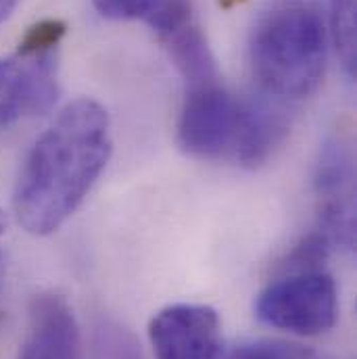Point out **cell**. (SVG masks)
Instances as JSON below:
<instances>
[{
	"label": "cell",
	"mask_w": 357,
	"mask_h": 359,
	"mask_svg": "<svg viewBox=\"0 0 357 359\" xmlns=\"http://www.w3.org/2000/svg\"><path fill=\"white\" fill-rule=\"evenodd\" d=\"M113 151L107 109L69 102L29 147L13 188V213L34 236L57 232L88 196Z\"/></svg>",
	"instance_id": "1"
},
{
	"label": "cell",
	"mask_w": 357,
	"mask_h": 359,
	"mask_svg": "<svg viewBox=\"0 0 357 359\" xmlns=\"http://www.w3.org/2000/svg\"><path fill=\"white\" fill-rule=\"evenodd\" d=\"M284 132L286 121L278 111L232 94L217 76L188 84L178 144L194 159L257 168L280 144Z\"/></svg>",
	"instance_id": "2"
},
{
	"label": "cell",
	"mask_w": 357,
	"mask_h": 359,
	"mask_svg": "<svg viewBox=\"0 0 357 359\" xmlns=\"http://www.w3.org/2000/svg\"><path fill=\"white\" fill-rule=\"evenodd\" d=\"M328 40V19L318 0H271L249 36L257 84L276 98H307L322 84Z\"/></svg>",
	"instance_id": "3"
},
{
	"label": "cell",
	"mask_w": 357,
	"mask_h": 359,
	"mask_svg": "<svg viewBox=\"0 0 357 359\" xmlns=\"http://www.w3.org/2000/svg\"><path fill=\"white\" fill-rule=\"evenodd\" d=\"M255 316L266 326L299 337L324 334L339 318L337 282L322 268L284 269L257 294Z\"/></svg>",
	"instance_id": "4"
},
{
	"label": "cell",
	"mask_w": 357,
	"mask_h": 359,
	"mask_svg": "<svg viewBox=\"0 0 357 359\" xmlns=\"http://www.w3.org/2000/svg\"><path fill=\"white\" fill-rule=\"evenodd\" d=\"M55 50H23L0 57V128L46 115L59 98Z\"/></svg>",
	"instance_id": "5"
},
{
	"label": "cell",
	"mask_w": 357,
	"mask_h": 359,
	"mask_svg": "<svg viewBox=\"0 0 357 359\" xmlns=\"http://www.w3.org/2000/svg\"><path fill=\"white\" fill-rule=\"evenodd\" d=\"M318 228L330 247L347 251L356 245V168L349 147L341 138L324 142L316 163Z\"/></svg>",
	"instance_id": "6"
},
{
	"label": "cell",
	"mask_w": 357,
	"mask_h": 359,
	"mask_svg": "<svg viewBox=\"0 0 357 359\" xmlns=\"http://www.w3.org/2000/svg\"><path fill=\"white\" fill-rule=\"evenodd\" d=\"M155 359H217L222 351L220 316L209 305L174 303L149 322Z\"/></svg>",
	"instance_id": "7"
},
{
	"label": "cell",
	"mask_w": 357,
	"mask_h": 359,
	"mask_svg": "<svg viewBox=\"0 0 357 359\" xmlns=\"http://www.w3.org/2000/svg\"><path fill=\"white\" fill-rule=\"evenodd\" d=\"M17 359H84L78 320L61 294L42 292L32 299Z\"/></svg>",
	"instance_id": "8"
},
{
	"label": "cell",
	"mask_w": 357,
	"mask_h": 359,
	"mask_svg": "<svg viewBox=\"0 0 357 359\" xmlns=\"http://www.w3.org/2000/svg\"><path fill=\"white\" fill-rule=\"evenodd\" d=\"M92 4L111 21H144L161 40L194 21L190 0H92Z\"/></svg>",
	"instance_id": "9"
},
{
	"label": "cell",
	"mask_w": 357,
	"mask_h": 359,
	"mask_svg": "<svg viewBox=\"0 0 357 359\" xmlns=\"http://www.w3.org/2000/svg\"><path fill=\"white\" fill-rule=\"evenodd\" d=\"M92 349L96 359H144L138 339L111 318H98L94 322Z\"/></svg>",
	"instance_id": "10"
},
{
	"label": "cell",
	"mask_w": 357,
	"mask_h": 359,
	"mask_svg": "<svg viewBox=\"0 0 357 359\" xmlns=\"http://www.w3.org/2000/svg\"><path fill=\"white\" fill-rule=\"evenodd\" d=\"M328 29L345 74L353 78L357 63L356 0H330Z\"/></svg>",
	"instance_id": "11"
},
{
	"label": "cell",
	"mask_w": 357,
	"mask_h": 359,
	"mask_svg": "<svg viewBox=\"0 0 357 359\" xmlns=\"http://www.w3.org/2000/svg\"><path fill=\"white\" fill-rule=\"evenodd\" d=\"M217 359H335L311 347H303L286 341H247L232 347Z\"/></svg>",
	"instance_id": "12"
},
{
	"label": "cell",
	"mask_w": 357,
	"mask_h": 359,
	"mask_svg": "<svg viewBox=\"0 0 357 359\" xmlns=\"http://www.w3.org/2000/svg\"><path fill=\"white\" fill-rule=\"evenodd\" d=\"M65 23L59 19H44L32 25L19 42L23 50H55L65 36Z\"/></svg>",
	"instance_id": "13"
},
{
	"label": "cell",
	"mask_w": 357,
	"mask_h": 359,
	"mask_svg": "<svg viewBox=\"0 0 357 359\" xmlns=\"http://www.w3.org/2000/svg\"><path fill=\"white\" fill-rule=\"evenodd\" d=\"M19 2L21 0H0V23H4L13 15V11L19 6Z\"/></svg>",
	"instance_id": "14"
},
{
	"label": "cell",
	"mask_w": 357,
	"mask_h": 359,
	"mask_svg": "<svg viewBox=\"0 0 357 359\" xmlns=\"http://www.w3.org/2000/svg\"><path fill=\"white\" fill-rule=\"evenodd\" d=\"M6 226H8V217H6V213L0 209V236L4 234ZM2 276H4V255H2V251H0V284H2Z\"/></svg>",
	"instance_id": "15"
}]
</instances>
